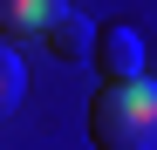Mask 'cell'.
Wrapping results in <instances>:
<instances>
[{
	"label": "cell",
	"instance_id": "cell-1",
	"mask_svg": "<svg viewBox=\"0 0 157 150\" xmlns=\"http://www.w3.org/2000/svg\"><path fill=\"white\" fill-rule=\"evenodd\" d=\"M96 150H157V82H102L89 103Z\"/></svg>",
	"mask_w": 157,
	"mask_h": 150
},
{
	"label": "cell",
	"instance_id": "cell-2",
	"mask_svg": "<svg viewBox=\"0 0 157 150\" xmlns=\"http://www.w3.org/2000/svg\"><path fill=\"white\" fill-rule=\"evenodd\" d=\"M89 55L102 68V82H144V34L137 28H102Z\"/></svg>",
	"mask_w": 157,
	"mask_h": 150
},
{
	"label": "cell",
	"instance_id": "cell-3",
	"mask_svg": "<svg viewBox=\"0 0 157 150\" xmlns=\"http://www.w3.org/2000/svg\"><path fill=\"white\" fill-rule=\"evenodd\" d=\"M62 14V0H0V48L14 34H48Z\"/></svg>",
	"mask_w": 157,
	"mask_h": 150
},
{
	"label": "cell",
	"instance_id": "cell-4",
	"mask_svg": "<svg viewBox=\"0 0 157 150\" xmlns=\"http://www.w3.org/2000/svg\"><path fill=\"white\" fill-rule=\"evenodd\" d=\"M41 41H48V48H55V55H62V62H82V55H89V48H96V28H89V21H82V14H75V7H62V14H55V28H48Z\"/></svg>",
	"mask_w": 157,
	"mask_h": 150
},
{
	"label": "cell",
	"instance_id": "cell-5",
	"mask_svg": "<svg viewBox=\"0 0 157 150\" xmlns=\"http://www.w3.org/2000/svg\"><path fill=\"white\" fill-rule=\"evenodd\" d=\"M21 96H28V68H21V55H14V48H0V116H7V109H21Z\"/></svg>",
	"mask_w": 157,
	"mask_h": 150
}]
</instances>
